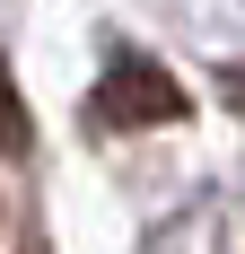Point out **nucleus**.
<instances>
[{
    "instance_id": "obj_1",
    "label": "nucleus",
    "mask_w": 245,
    "mask_h": 254,
    "mask_svg": "<svg viewBox=\"0 0 245 254\" xmlns=\"http://www.w3.org/2000/svg\"><path fill=\"white\" fill-rule=\"evenodd\" d=\"M175 114H184V88H175L158 62H131V53L97 79V97H88V123L97 131H158V123H175Z\"/></svg>"
},
{
    "instance_id": "obj_2",
    "label": "nucleus",
    "mask_w": 245,
    "mask_h": 254,
    "mask_svg": "<svg viewBox=\"0 0 245 254\" xmlns=\"http://www.w3.org/2000/svg\"><path fill=\"white\" fill-rule=\"evenodd\" d=\"M0 149H26V105L9 88V70H0Z\"/></svg>"
}]
</instances>
